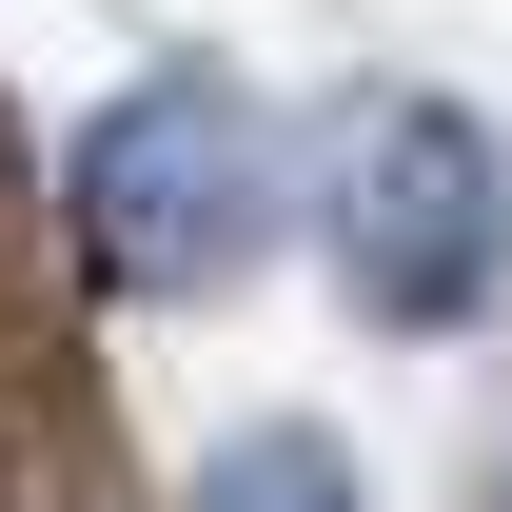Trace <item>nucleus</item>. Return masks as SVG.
Returning <instances> with one entry per match:
<instances>
[{"mask_svg":"<svg viewBox=\"0 0 512 512\" xmlns=\"http://www.w3.org/2000/svg\"><path fill=\"white\" fill-rule=\"evenodd\" d=\"M316 237H335V296L375 335H473L512 276V158L473 99H355L335 119V178H316Z\"/></svg>","mask_w":512,"mask_h":512,"instance_id":"f257e3e1","label":"nucleus"},{"mask_svg":"<svg viewBox=\"0 0 512 512\" xmlns=\"http://www.w3.org/2000/svg\"><path fill=\"white\" fill-rule=\"evenodd\" d=\"M79 256H99V296H217L256 237H276V138L217 60H158L138 99H99L79 138Z\"/></svg>","mask_w":512,"mask_h":512,"instance_id":"f03ea898","label":"nucleus"},{"mask_svg":"<svg viewBox=\"0 0 512 512\" xmlns=\"http://www.w3.org/2000/svg\"><path fill=\"white\" fill-rule=\"evenodd\" d=\"M197 512H355V453L335 434H237L217 473H197Z\"/></svg>","mask_w":512,"mask_h":512,"instance_id":"7ed1b4c3","label":"nucleus"},{"mask_svg":"<svg viewBox=\"0 0 512 512\" xmlns=\"http://www.w3.org/2000/svg\"><path fill=\"white\" fill-rule=\"evenodd\" d=\"M493 512H512V493H493Z\"/></svg>","mask_w":512,"mask_h":512,"instance_id":"20e7f679","label":"nucleus"}]
</instances>
